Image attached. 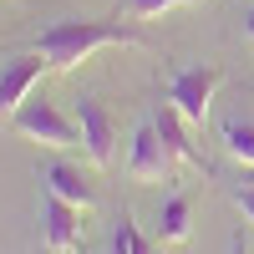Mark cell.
I'll use <instances>...</instances> for the list:
<instances>
[{
	"label": "cell",
	"instance_id": "1",
	"mask_svg": "<svg viewBox=\"0 0 254 254\" xmlns=\"http://www.w3.org/2000/svg\"><path fill=\"white\" fill-rule=\"evenodd\" d=\"M31 46L51 61V71H71L81 66L92 51L102 46H147V36L137 26H122V20H81V15H66V20H51L41 26Z\"/></svg>",
	"mask_w": 254,
	"mask_h": 254
},
{
	"label": "cell",
	"instance_id": "2",
	"mask_svg": "<svg viewBox=\"0 0 254 254\" xmlns=\"http://www.w3.org/2000/svg\"><path fill=\"white\" fill-rule=\"evenodd\" d=\"M10 127L20 137H31V142H41V147H76L81 142V127L56 107V102H46V97H26V107H20L15 117H10Z\"/></svg>",
	"mask_w": 254,
	"mask_h": 254
},
{
	"label": "cell",
	"instance_id": "3",
	"mask_svg": "<svg viewBox=\"0 0 254 254\" xmlns=\"http://www.w3.org/2000/svg\"><path fill=\"white\" fill-rule=\"evenodd\" d=\"M219 87H224V71L219 66H178L173 76H168V102H173L188 122H203Z\"/></svg>",
	"mask_w": 254,
	"mask_h": 254
},
{
	"label": "cell",
	"instance_id": "4",
	"mask_svg": "<svg viewBox=\"0 0 254 254\" xmlns=\"http://www.w3.org/2000/svg\"><path fill=\"white\" fill-rule=\"evenodd\" d=\"M46 71H51V61L41 56L36 46L20 51V56H10V61H0V117H15L20 107H26V97L41 87Z\"/></svg>",
	"mask_w": 254,
	"mask_h": 254
},
{
	"label": "cell",
	"instance_id": "5",
	"mask_svg": "<svg viewBox=\"0 0 254 254\" xmlns=\"http://www.w3.org/2000/svg\"><path fill=\"white\" fill-rule=\"evenodd\" d=\"M173 153H168V142L158 137V127L153 117H147L137 132H132V153H127V178H137V183H168L173 178Z\"/></svg>",
	"mask_w": 254,
	"mask_h": 254
},
{
	"label": "cell",
	"instance_id": "6",
	"mask_svg": "<svg viewBox=\"0 0 254 254\" xmlns=\"http://www.w3.org/2000/svg\"><path fill=\"white\" fill-rule=\"evenodd\" d=\"M76 127H81V147L97 168H112V142H117V122L97 97H76Z\"/></svg>",
	"mask_w": 254,
	"mask_h": 254
},
{
	"label": "cell",
	"instance_id": "7",
	"mask_svg": "<svg viewBox=\"0 0 254 254\" xmlns=\"http://www.w3.org/2000/svg\"><path fill=\"white\" fill-rule=\"evenodd\" d=\"M81 214L87 208H76L56 193H41V239H46L51 254H66V249L81 244Z\"/></svg>",
	"mask_w": 254,
	"mask_h": 254
},
{
	"label": "cell",
	"instance_id": "8",
	"mask_svg": "<svg viewBox=\"0 0 254 254\" xmlns=\"http://www.w3.org/2000/svg\"><path fill=\"white\" fill-rule=\"evenodd\" d=\"M153 127H158V137L168 142V153H173L178 163H193V168H203L198 142L188 137V117L173 107V102H153Z\"/></svg>",
	"mask_w": 254,
	"mask_h": 254
},
{
	"label": "cell",
	"instance_id": "9",
	"mask_svg": "<svg viewBox=\"0 0 254 254\" xmlns=\"http://www.w3.org/2000/svg\"><path fill=\"white\" fill-rule=\"evenodd\" d=\"M41 183H46V193L66 198L76 208H97V188L81 178V168H71V163H46L41 168Z\"/></svg>",
	"mask_w": 254,
	"mask_h": 254
},
{
	"label": "cell",
	"instance_id": "10",
	"mask_svg": "<svg viewBox=\"0 0 254 254\" xmlns=\"http://www.w3.org/2000/svg\"><path fill=\"white\" fill-rule=\"evenodd\" d=\"M188 234H193V198H188V193H168V203L158 208L153 239L158 244H183Z\"/></svg>",
	"mask_w": 254,
	"mask_h": 254
},
{
	"label": "cell",
	"instance_id": "11",
	"mask_svg": "<svg viewBox=\"0 0 254 254\" xmlns=\"http://www.w3.org/2000/svg\"><path fill=\"white\" fill-rule=\"evenodd\" d=\"M219 142L229 147V158H234V163L254 168V122H244V117H229V122L219 127Z\"/></svg>",
	"mask_w": 254,
	"mask_h": 254
},
{
	"label": "cell",
	"instance_id": "12",
	"mask_svg": "<svg viewBox=\"0 0 254 254\" xmlns=\"http://www.w3.org/2000/svg\"><path fill=\"white\" fill-rule=\"evenodd\" d=\"M153 244H158V239H147L142 229H137V219L122 208V219H117V229H112V249H107V254H153Z\"/></svg>",
	"mask_w": 254,
	"mask_h": 254
},
{
	"label": "cell",
	"instance_id": "13",
	"mask_svg": "<svg viewBox=\"0 0 254 254\" xmlns=\"http://www.w3.org/2000/svg\"><path fill=\"white\" fill-rule=\"evenodd\" d=\"M229 198H234V208L254 224V173H244V178H234L229 183Z\"/></svg>",
	"mask_w": 254,
	"mask_h": 254
},
{
	"label": "cell",
	"instance_id": "14",
	"mask_svg": "<svg viewBox=\"0 0 254 254\" xmlns=\"http://www.w3.org/2000/svg\"><path fill=\"white\" fill-rule=\"evenodd\" d=\"M173 5H193V0H127V15L132 20H147V15H163Z\"/></svg>",
	"mask_w": 254,
	"mask_h": 254
},
{
	"label": "cell",
	"instance_id": "15",
	"mask_svg": "<svg viewBox=\"0 0 254 254\" xmlns=\"http://www.w3.org/2000/svg\"><path fill=\"white\" fill-rule=\"evenodd\" d=\"M244 36L254 41V5H249V15H244Z\"/></svg>",
	"mask_w": 254,
	"mask_h": 254
},
{
	"label": "cell",
	"instance_id": "16",
	"mask_svg": "<svg viewBox=\"0 0 254 254\" xmlns=\"http://www.w3.org/2000/svg\"><path fill=\"white\" fill-rule=\"evenodd\" d=\"M229 254H244V234H234V244H229Z\"/></svg>",
	"mask_w": 254,
	"mask_h": 254
},
{
	"label": "cell",
	"instance_id": "17",
	"mask_svg": "<svg viewBox=\"0 0 254 254\" xmlns=\"http://www.w3.org/2000/svg\"><path fill=\"white\" fill-rule=\"evenodd\" d=\"M66 254H76V249H66Z\"/></svg>",
	"mask_w": 254,
	"mask_h": 254
}]
</instances>
